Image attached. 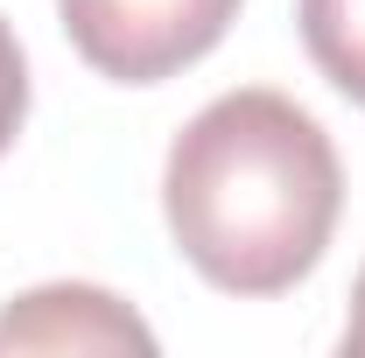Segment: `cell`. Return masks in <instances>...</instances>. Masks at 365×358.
<instances>
[{"instance_id":"6da1fadb","label":"cell","mask_w":365,"mask_h":358,"mask_svg":"<svg viewBox=\"0 0 365 358\" xmlns=\"http://www.w3.org/2000/svg\"><path fill=\"white\" fill-rule=\"evenodd\" d=\"M162 211L176 253L225 295H281L323 260L344 169L288 91L246 85L211 98L169 148Z\"/></svg>"},{"instance_id":"277c9868","label":"cell","mask_w":365,"mask_h":358,"mask_svg":"<svg viewBox=\"0 0 365 358\" xmlns=\"http://www.w3.org/2000/svg\"><path fill=\"white\" fill-rule=\"evenodd\" d=\"M302 49L351 106H365V0H295Z\"/></svg>"},{"instance_id":"3957f363","label":"cell","mask_w":365,"mask_h":358,"mask_svg":"<svg viewBox=\"0 0 365 358\" xmlns=\"http://www.w3.org/2000/svg\"><path fill=\"white\" fill-rule=\"evenodd\" d=\"M0 352H155V330L91 281H49L0 310Z\"/></svg>"},{"instance_id":"8992f818","label":"cell","mask_w":365,"mask_h":358,"mask_svg":"<svg viewBox=\"0 0 365 358\" xmlns=\"http://www.w3.org/2000/svg\"><path fill=\"white\" fill-rule=\"evenodd\" d=\"M344 352L365 358V267H359V281H351V323H344Z\"/></svg>"},{"instance_id":"7a4b0ae2","label":"cell","mask_w":365,"mask_h":358,"mask_svg":"<svg viewBox=\"0 0 365 358\" xmlns=\"http://www.w3.org/2000/svg\"><path fill=\"white\" fill-rule=\"evenodd\" d=\"M71 49L113 85H162L225 43L239 0H56Z\"/></svg>"},{"instance_id":"5b68a950","label":"cell","mask_w":365,"mask_h":358,"mask_svg":"<svg viewBox=\"0 0 365 358\" xmlns=\"http://www.w3.org/2000/svg\"><path fill=\"white\" fill-rule=\"evenodd\" d=\"M21 120H29V63H21V43H14V29L0 21V155L14 148Z\"/></svg>"}]
</instances>
